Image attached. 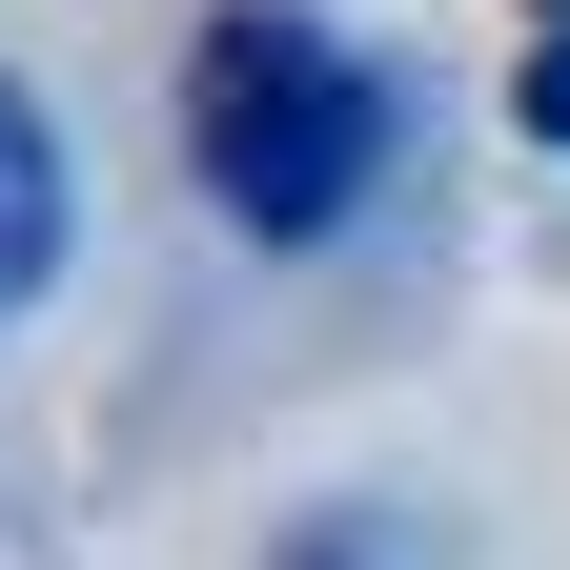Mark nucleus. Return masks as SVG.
Returning a JSON list of instances; mask_svg holds the SVG:
<instances>
[{"instance_id": "obj_1", "label": "nucleus", "mask_w": 570, "mask_h": 570, "mask_svg": "<svg viewBox=\"0 0 570 570\" xmlns=\"http://www.w3.org/2000/svg\"><path fill=\"white\" fill-rule=\"evenodd\" d=\"M184 164L245 245H326L346 204L387 184V82L346 21H285V0H225L184 41Z\"/></svg>"}, {"instance_id": "obj_2", "label": "nucleus", "mask_w": 570, "mask_h": 570, "mask_svg": "<svg viewBox=\"0 0 570 570\" xmlns=\"http://www.w3.org/2000/svg\"><path fill=\"white\" fill-rule=\"evenodd\" d=\"M61 225H82V204H61V122L0 82V326H21L41 285H61Z\"/></svg>"}, {"instance_id": "obj_3", "label": "nucleus", "mask_w": 570, "mask_h": 570, "mask_svg": "<svg viewBox=\"0 0 570 570\" xmlns=\"http://www.w3.org/2000/svg\"><path fill=\"white\" fill-rule=\"evenodd\" d=\"M265 570H428V530H407V510H306Z\"/></svg>"}, {"instance_id": "obj_4", "label": "nucleus", "mask_w": 570, "mask_h": 570, "mask_svg": "<svg viewBox=\"0 0 570 570\" xmlns=\"http://www.w3.org/2000/svg\"><path fill=\"white\" fill-rule=\"evenodd\" d=\"M530 142H570V21L530 41Z\"/></svg>"}]
</instances>
